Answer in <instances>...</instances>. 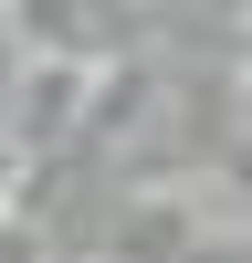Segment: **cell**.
Returning a JSON list of instances; mask_svg holds the SVG:
<instances>
[{
  "label": "cell",
  "instance_id": "1",
  "mask_svg": "<svg viewBox=\"0 0 252 263\" xmlns=\"http://www.w3.org/2000/svg\"><path fill=\"white\" fill-rule=\"evenodd\" d=\"M200 242H210V221H200L189 190H137V200L116 211V232H105L95 263H189Z\"/></svg>",
  "mask_w": 252,
  "mask_h": 263
}]
</instances>
